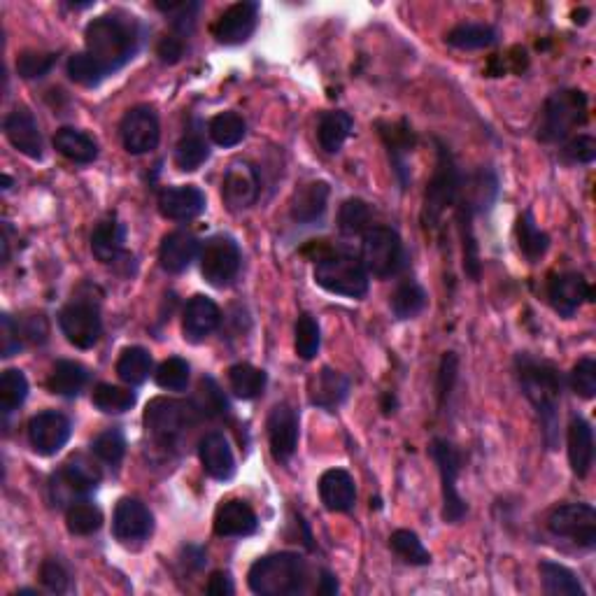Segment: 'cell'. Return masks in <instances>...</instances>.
<instances>
[{"label": "cell", "mask_w": 596, "mask_h": 596, "mask_svg": "<svg viewBox=\"0 0 596 596\" xmlns=\"http://www.w3.org/2000/svg\"><path fill=\"white\" fill-rule=\"evenodd\" d=\"M266 427L275 461L287 464L298 447V413L289 403H278L268 415Z\"/></svg>", "instance_id": "cell-17"}, {"label": "cell", "mask_w": 596, "mask_h": 596, "mask_svg": "<svg viewBox=\"0 0 596 596\" xmlns=\"http://www.w3.org/2000/svg\"><path fill=\"white\" fill-rule=\"evenodd\" d=\"M3 184H5V187H3V189H10V184H12V180H10V177H7V175H5V177H3Z\"/></svg>", "instance_id": "cell-62"}, {"label": "cell", "mask_w": 596, "mask_h": 596, "mask_svg": "<svg viewBox=\"0 0 596 596\" xmlns=\"http://www.w3.org/2000/svg\"><path fill=\"white\" fill-rule=\"evenodd\" d=\"M198 457H201L203 471L219 482L231 480L233 473H236V457H233L226 436L219 434V431L203 436L201 445H198Z\"/></svg>", "instance_id": "cell-22"}, {"label": "cell", "mask_w": 596, "mask_h": 596, "mask_svg": "<svg viewBox=\"0 0 596 596\" xmlns=\"http://www.w3.org/2000/svg\"><path fill=\"white\" fill-rule=\"evenodd\" d=\"M329 184L326 182H308L294 194L292 201V217L301 224H312L322 219L329 203Z\"/></svg>", "instance_id": "cell-31"}, {"label": "cell", "mask_w": 596, "mask_h": 596, "mask_svg": "<svg viewBox=\"0 0 596 596\" xmlns=\"http://www.w3.org/2000/svg\"><path fill=\"white\" fill-rule=\"evenodd\" d=\"M319 345H322V331H319L317 319L312 315H301L296 322V352L298 357L310 361L317 357Z\"/></svg>", "instance_id": "cell-49"}, {"label": "cell", "mask_w": 596, "mask_h": 596, "mask_svg": "<svg viewBox=\"0 0 596 596\" xmlns=\"http://www.w3.org/2000/svg\"><path fill=\"white\" fill-rule=\"evenodd\" d=\"M68 531L75 536H91L103 527V513L96 503L75 501L66 510Z\"/></svg>", "instance_id": "cell-41"}, {"label": "cell", "mask_w": 596, "mask_h": 596, "mask_svg": "<svg viewBox=\"0 0 596 596\" xmlns=\"http://www.w3.org/2000/svg\"><path fill=\"white\" fill-rule=\"evenodd\" d=\"M454 380H457V357L454 352H447L441 361V371H438V401L441 406L445 403V396H450Z\"/></svg>", "instance_id": "cell-58"}, {"label": "cell", "mask_w": 596, "mask_h": 596, "mask_svg": "<svg viewBox=\"0 0 596 596\" xmlns=\"http://www.w3.org/2000/svg\"><path fill=\"white\" fill-rule=\"evenodd\" d=\"M310 569L298 552H275L252 564L247 585L259 596H298L308 590Z\"/></svg>", "instance_id": "cell-3"}, {"label": "cell", "mask_w": 596, "mask_h": 596, "mask_svg": "<svg viewBox=\"0 0 596 596\" xmlns=\"http://www.w3.org/2000/svg\"><path fill=\"white\" fill-rule=\"evenodd\" d=\"M152 373V354L145 347H126L117 361V375L126 385L138 387Z\"/></svg>", "instance_id": "cell-39"}, {"label": "cell", "mask_w": 596, "mask_h": 596, "mask_svg": "<svg viewBox=\"0 0 596 596\" xmlns=\"http://www.w3.org/2000/svg\"><path fill=\"white\" fill-rule=\"evenodd\" d=\"M319 499L331 513H347L357 501L354 478L343 468H331L319 478Z\"/></svg>", "instance_id": "cell-25"}, {"label": "cell", "mask_w": 596, "mask_h": 596, "mask_svg": "<svg viewBox=\"0 0 596 596\" xmlns=\"http://www.w3.org/2000/svg\"><path fill=\"white\" fill-rule=\"evenodd\" d=\"M68 75L70 80L82 84V87H98L105 77V70L98 66V63L91 59L87 52H80V54H73L68 59Z\"/></svg>", "instance_id": "cell-50"}, {"label": "cell", "mask_w": 596, "mask_h": 596, "mask_svg": "<svg viewBox=\"0 0 596 596\" xmlns=\"http://www.w3.org/2000/svg\"><path fill=\"white\" fill-rule=\"evenodd\" d=\"M219 322H222V312H219L217 303L212 298L198 294L191 298L184 308L182 317V331L184 338L191 340V343H201L210 336L212 331L217 329Z\"/></svg>", "instance_id": "cell-21"}, {"label": "cell", "mask_w": 596, "mask_h": 596, "mask_svg": "<svg viewBox=\"0 0 596 596\" xmlns=\"http://www.w3.org/2000/svg\"><path fill=\"white\" fill-rule=\"evenodd\" d=\"M350 394V380L333 368H322L310 382V403L322 410H336Z\"/></svg>", "instance_id": "cell-27"}, {"label": "cell", "mask_w": 596, "mask_h": 596, "mask_svg": "<svg viewBox=\"0 0 596 596\" xmlns=\"http://www.w3.org/2000/svg\"><path fill=\"white\" fill-rule=\"evenodd\" d=\"M205 210V194L198 187H168L159 194V212L166 219L187 222Z\"/></svg>", "instance_id": "cell-23"}, {"label": "cell", "mask_w": 596, "mask_h": 596, "mask_svg": "<svg viewBox=\"0 0 596 596\" xmlns=\"http://www.w3.org/2000/svg\"><path fill=\"white\" fill-rule=\"evenodd\" d=\"M59 56L52 52H24L17 59V73L24 80H42V77L52 73Z\"/></svg>", "instance_id": "cell-52"}, {"label": "cell", "mask_w": 596, "mask_h": 596, "mask_svg": "<svg viewBox=\"0 0 596 596\" xmlns=\"http://www.w3.org/2000/svg\"><path fill=\"white\" fill-rule=\"evenodd\" d=\"M70 434H73V427H70V420L66 415L56 413V410H47V413L35 415L31 422H28V441L31 447L42 457H52L66 447L70 441Z\"/></svg>", "instance_id": "cell-16"}, {"label": "cell", "mask_w": 596, "mask_h": 596, "mask_svg": "<svg viewBox=\"0 0 596 596\" xmlns=\"http://www.w3.org/2000/svg\"><path fill=\"white\" fill-rule=\"evenodd\" d=\"M210 159V145L201 133H187L175 147V163L184 173H194Z\"/></svg>", "instance_id": "cell-44"}, {"label": "cell", "mask_w": 596, "mask_h": 596, "mask_svg": "<svg viewBox=\"0 0 596 596\" xmlns=\"http://www.w3.org/2000/svg\"><path fill=\"white\" fill-rule=\"evenodd\" d=\"M91 401H94V406L101 410V413L119 415L136 406V392H131V389H124V387L108 385V382H101V385H96Z\"/></svg>", "instance_id": "cell-45"}, {"label": "cell", "mask_w": 596, "mask_h": 596, "mask_svg": "<svg viewBox=\"0 0 596 596\" xmlns=\"http://www.w3.org/2000/svg\"><path fill=\"white\" fill-rule=\"evenodd\" d=\"M259 173L252 163L247 161H233L229 168H226L224 180H222V198L224 203L229 205L231 212L247 210L250 205L257 203L259 198Z\"/></svg>", "instance_id": "cell-15"}, {"label": "cell", "mask_w": 596, "mask_h": 596, "mask_svg": "<svg viewBox=\"0 0 596 596\" xmlns=\"http://www.w3.org/2000/svg\"><path fill=\"white\" fill-rule=\"evenodd\" d=\"M361 264L373 278H394L406 268V247L389 226H371L361 243Z\"/></svg>", "instance_id": "cell-7"}, {"label": "cell", "mask_w": 596, "mask_h": 596, "mask_svg": "<svg viewBox=\"0 0 596 596\" xmlns=\"http://www.w3.org/2000/svg\"><path fill=\"white\" fill-rule=\"evenodd\" d=\"M198 254V240L194 233L189 231H173L163 238L161 250H159V261L161 268L166 273H184L187 268L194 264Z\"/></svg>", "instance_id": "cell-26"}, {"label": "cell", "mask_w": 596, "mask_h": 596, "mask_svg": "<svg viewBox=\"0 0 596 596\" xmlns=\"http://www.w3.org/2000/svg\"><path fill=\"white\" fill-rule=\"evenodd\" d=\"M91 452H94L101 461H105V464L117 466L126 454V438L122 431L110 429V431H105V434L98 436L94 443H91Z\"/></svg>", "instance_id": "cell-53"}, {"label": "cell", "mask_w": 596, "mask_h": 596, "mask_svg": "<svg viewBox=\"0 0 596 596\" xmlns=\"http://www.w3.org/2000/svg\"><path fill=\"white\" fill-rule=\"evenodd\" d=\"M259 24V5L252 0H240L222 12V17L212 26V35L222 45H243L252 38Z\"/></svg>", "instance_id": "cell-14"}, {"label": "cell", "mask_w": 596, "mask_h": 596, "mask_svg": "<svg viewBox=\"0 0 596 596\" xmlns=\"http://www.w3.org/2000/svg\"><path fill=\"white\" fill-rule=\"evenodd\" d=\"M196 424V408L173 399H154L147 403L145 427L156 443L173 445L184 431Z\"/></svg>", "instance_id": "cell-8"}, {"label": "cell", "mask_w": 596, "mask_h": 596, "mask_svg": "<svg viewBox=\"0 0 596 596\" xmlns=\"http://www.w3.org/2000/svg\"><path fill=\"white\" fill-rule=\"evenodd\" d=\"M259 520L250 503L233 499L219 506L215 515V534L222 538H243L257 531Z\"/></svg>", "instance_id": "cell-24"}, {"label": "cell", "mask_w": 596, "mask_h": 596, "mask_svg": "<svg viewBox=\"0 0 596 596\" xmlns=\"http://www.w3.org/2000/svg\"><path fill=\"white\" fill-rule=\"evenodd\" d=\"M154 517L149 508L138 499H122L112 517V534L122 543H140L152 534Z\"/></svg>", "instance_id": "cell-18"}, {"label": "cell", "mask_w": 596, "mask_h": 596, "mask_svg": "<svg viewBox=\"0 0 596 596\" xmlns=\"http://www.w3.org/2000/svg\"><path fill=\"white\" fill-rule=\"evenodd\" d=\"M208 133L215 145L236 147L238 143H243L247 126H245V119L240 117L238 112H222V115L210 119Z\"/></svg>", "instance_id": "cell-42"}, {"label": "cell", "mask_w": 596, "mask_h": 596, "mask_svg": "<svg viewBox=\"0 0 596 596\" xmlns=\"http://www.w3.org/2000/svg\"><path fill=\"white\" fill-rule=\"evenodd\" d=\"M54 147L73 163H94L98 159L96 140L80 129H73V126H63L56 131Z\"/></svg>", "instance_id": "cell-32"}, {"label": "cell", "mask_w": 596, "mask_h": 596, "mask_svg": "<svg viewBox=\"0 0 596 596\" xmlns=\"http://www.w3.org/2000/svg\"><path fill=\"white\" fill-rule=\"evenodd\" d=\"M89 382V371L77 361H56L52 375H49L47 387L52 394L66 396V399H75L84 392Z\"/></svg>", "instance_id": "cell-34"}, {"label": "cell", "mask_w": 596, "mask_h": 596, "mask_svg": "<svg viewBox=\"0 0 596 596\" xmlns=\"http://www.w3.org/2000/svg\"><path fill=\"white\" fill-rule=\"evenodd\" d=\"M354 129V119L347 115L343 110H331L324 112L319 117V126H317V138L319 145H322L324 152L336 154L340 152V147L345 145V140L352 136Z\"/></svg>", "instance_id": "cell-35"}, {"label": "cell", "mask_w": 596, "mask_h": 596, "mask_svg": "<svg viewBox=\"0 0 596 596\" xmlns=\"http://www.w3.org/2000/svg\"><path fill=\"white\" fill-rule=\"evenodd\" d=\"M240 247L231 236H212L201 250V273L208 285L224 289L238 278Z\"/></svg>", "instance_id": "cell-10"}, {"label": "cell", "mask_w": 596, "mask_h": 596, "mask_svg": "<svg viewBox=\"0 0 596 596\" xmlns=\"http://www.w3.org/2000/svg\"><path fill=\"white\" fill-rule=\"evenodd\" d=\"M378 126H380V136H382V140H385V145L389 149V159H392V163H394V173L399 175L401 184L406 187L410 180L406 159L415 147V133L408 126V122L378 124Z\"/></svg>", "instance_id": "cell-29"}, {"label": "cell", "mask_w": 596, "mask_h": 596, "mask_svg": "<svg viewBox=\"0 0 596 596\" xmlns=\"http://www.w3.org/2000/svg\"><path fill=\"white\" fill-rule=\"evenodd\" d=\"M84 40L87 54L105 70V75H112L136 56L140 26L129 14H103L87 26Z\"/></svg>", "instance_id": "cell-2"}, {"label": "cell", "mask_w": 596, "mask_h": 596, "mask_svg": "<svg viewBox=\"0 0 596 596\" xmlns=\"http://www.w3.org/2000/svg\"><path fill=\"white\" fill-rule=\"evenodd\" d=\"M119 133H122L124 149L129 154H147L156 149L161 138V126L156 112L149 108V105H138V108H131L122 119V126H119Z\"/></svg>", "instance_id": "cell-13"}, {"label": "cell", "mask_w": 596, "mask_h": 596, "mask_svg": "<svg viewBox=\"0 0 596 596\" xmlns=\"http://www.w3.org/2000/svg\"><path fill=\"white\" fill-rule=\"evenodd\" d=\"M5 136L12 143V147L19 149L28 159H42V149H45V145H42L40 126L26 108L14 110L5 117Z\"/></svg>", "instance_id": "cell-20"}, {"label": "cell", "mask_w": 596, "mask_h": 596, "mask_svg": "<svg viewBox=\"0 0 596 596\" xmlns=\"http://www.w3.org/2000/svg\"><path fill=\"white\" fill-rule=\"evenodd\" d=\"M371 219H373L371 205L361 201V198H350V201L340 205L338 226L345 236H359V233H366L371 229Z\"/></svg>", "instance_id": "cell-46"}, {"label": "cell", "mask_w": 596, "mask_h": 596, "mask_svg": "<svg viewBox=\"0 0 596 596\" xmlns=\"http://www.w3.org/2000/svg\"><path fill=\"white\" fill-rule=\"evenodd\" d=\"M205 592L210 596H229L233 594V583H231V576L224 571H217L212 573L208 585H205Z\"/></svg>", "instance_id": "cell-60"}, {"label": "cell", "mask_w": 596, "mask_h": 596, "mask_svg": "<svg viewBox=\"0 0 596 596\" xmlns=\"http://www.w3.org/2000/svg\"><path fill=\"white\" fill-rule=\"evenodd\" d=\"M124 243H126V229L119 224L115 217L103 219L91 233V252L101 264H115L124 257Z\"/></svg>", "instance_id": "cell-30"}, {"label": "cell", "mask_w": 596, "mask_h": 596, "mask_svg": "<svg viewBox=\"0 0 596 596\" xmlns=\"http://www.w3.org/2000/svg\"><path fill=\"white\" fill-rule=\"evenodd\" d=\"M587 122V96L580 89H564L545 101L538 138L543 143H564Z\"/></svg>", "instance_id": "cell-5"}, {"label": "cell", "mask_w": 596, "mask_h": 596, "mask_svg": "<svg viewBox=\"0 0 596 596\" xmlns=\"http://www.w3.org/2000/svg\"><path fill=\"white\" fill-rule=\"evenodd\" d=\"M26 396H28L26 375L17 371V368L5 371L3 378H0V410H3V415L14 413V410L26 401Z\"/></svg>", "instance_id": "cell-48"}, {"label": "cell", "mask_w": 596, "mask_h": 596, "mask_svg": "<svg viewBox=\"0 0 596 596\" xmlns=\"http://www.w3.org/2000/svg\"><path fill=\"white\" fill-rule=\"evenodd\" d=\"M389 548H392L396 555H399L403 562L410 566H429L431 555L429 550L424 548L420 536L413 534L408 529H399L389 536Z\"/></svg>", "instance_id": "cell-47"}, {"label": "cell", "mask_w": 596, "mask_h": 596, "mask_svg": "<svg viewBox=\"0 0 596 596\" xmlns=\"http://www.w3.org/2000/svg\"><path fill=\"white\" fill-rule=\"evenodd\" d=\"M40 580L42 585H45V590L52 594H66L70 587V573L59 559H47V562L40 566Z\"/></svg>", "instance_id": "cell-55"}, {"label": "cell", "mask_w": 596, "mask_h": 596, "mask_svg": "<svg viewBox=\"0 0 596 596\" xmlns=\"http://www.w3.org/2000/svg\"><path fill=\"white\" fill-rule=\"evenodd\" d=\"M317 592L324 594V596L338 594V580H336V576H333V573H329V571H324L322 578H319Z\"/></svg>", "instance_id": "cell-61"}, {"label": "cell", "mask_w": 596, "mask_h": 596, "mask_svg": "<svg viewBox=\"0 0 596 596\" xmlns=\"http://www.w3.org/2000/svg\"><path fill=\"white\" fill-rule=\"evenodd\" d=\"M592 298L590 282L580 273H559L548 282V301L562 317H573L580 305Z\"/></svg>", "instance_id": "cell-19"}, {"label": "cell", "mask_w": 596, "mask_h": 596, "mask_svg": "<svg viewBox=\"0 0 596 596\" xmlns=\"http://www.w3.org/2000/svg\"><path fill=\"white\" fill-rule=\"evenodd\" d=\"M564 156L573 163H592L596 156V140L592 136H576L564 145Z\"/></svg>", "instance_id": "cell-57"}, {"label": "cell", "mask_w": 596, "mask_h": 596, "mask_svg": "<svg viewBox=\"0 0 596 596\" xmlns=\"http://www.w3.org/2000/svg\"><path fill=\"white\" fill-rule=\"evenodd\" d=\"M315 282L324 292L345 296V298H364L368 294V273L361 259L345 252H331L317 259Z\"/></svg>", "instance_id": "cell-6"}, {"label": "cell", "mask_w": 596, "mask_h": 596, "mask_svg": "<svg viewBox=\"0 0 596 596\" xmlns=\"http://www.w3.org/2000/svg\"><path fill=\"white\" fill-rule=\"evenodd\" d=\"M550 534L569 538L580 548L592 550L596 545V510L590 503H566L550 513L548 517Z\"/></svg>", "instance_id": "cell-11"}, {"label": "cell", "mask_w": 596, "mask_h": 596, "mask_svg": "<svg viewBox=\"0 0 596 596\" xmlns=\"http://www.w3.org/2000/svg\"><path fill=\"white\" fill-rule=\"evenodd\" d=\"M517 240H520V250L529 261H538L548 252L550 238L548 233H543L534 222L531 212H524L517 222Z\"/></svg>", "instance_id": "cell-43"}, {"label": "cell", "mask_w": 596, "mask_h": 596, "mask_svg": "<svg viewBox=\"0 0 596 596\" xmlns=\"http://www.w3.org/2000/svg\"><path fill=\"white\" fill-rule=\"evenodd\" d=\"M389 305H392L396 319H413L427 308V292L415 280H406L394 289Z\"/></svg>", "instance_id": "cell-40"}, {"label": "cell", "mask_w": 596, "mask_h": 596, "mask_svg": "<svg viewBox=\"0 0 596 596\" xmlns=\"http://www.w3.org/2000/svg\"><path fill=\"white\" fill-rule=\"evenodd\" d=\"M499 33H496L494 26L489 24H459L454 26L450 33L445 35V42L454 49H461V52H473V49H485L492 47Z\"/></svg>", "instance_id": "cell-36"}, {"label": "cell", "mask_w": 596, "mask_h": 596, "mask_svg": "<svg viewBox=\"0 0 596 596\" xmlns=\"http://www.w3.org/2000/svg\"><path fill=\"white\" fill-rule=\"evenodd\" d=\"M59 326L70 345L80 350H91L103 333L101 312L89 301H73L61 310Z\"/></svg>", "instance_id": "cell-12"}, {"label": "cell", "mask_w": 596, "mask_h": 596, "mask_svg": "<svg viewBox=\"0 0 596 596\" xmlns=\"http://www.w3.org/2000/svg\"><path fill=\"white\" fill-rule=\"evenodd\" d=\"M541 571V583L545 594L552 596H585V587L580 585V580L571 569H566L562 564L543 562L538 566Z\"/></svg>", "instance_id": "cell-37"}, {"label": "cell", "mask_w": 596, "mask_h": 596, "mask_svg": "<svg viewBox=\"0 0 596 596\" xmlns=\"http://www.w3.org/2000/svg\"><path fill=\"white\" fill-rule=\"evenodd\" d=\"M231 392L243 401H252L266 389V373L252 364H233L229 368Z\"/></svg>", "instance_id": "cell-38"}, {"label": "cell", "mask_w": 596, "mask_h": 596, "mask_svg": "<svg viewBox=\"0 0 596 596\" xmlns=\"http://www.w3.org/2000/svg\"><path fill=\"white\" fill-rule=\"evenodd\" d=\"M61 478L66 480V485L73 489L75 496H87L96 492V487L101 485V468L96 466V461H91L84 454H75L73 459H68V464L61 468Z\"/></svg>", "instance_id": "cell-33"}, {"label": "cell", "mask_w": 596, "mask_h": 596, "mask_svg": "<svg viewBox=\"0 0 596 596\" xmlns=\"http://www.w3.org/2000/svg\"><path fill=\"white\" fill-rule=\"evenodd\" d=\"M571 387L580 399H594L596 394V361L592 357L580 359L571 371Z\"/></svg>", "instance_id": "cell-54"}, {"label": "cell", "mask_w": 596, "mask_h": 596, "mask_svg": "<svg viewBox=\"0 0 596 596\" xmlns=\"http://www.w3.org/2000/svg\"><path fill=\"white\" fill-rule=\"evenodd\" d=\"M438 159L434 175H431L427 194H424V208H422V224L427 231H436L443 222V215L450 208H454L461 187V175L454 156L443 140H436Z\"/></svg>", "instance_id": "cell-4"}, {"label": "cell", "mask_w": 596, "mask_h": 596, "mask_svg": "<svg viewBox=\"0 0 596 596\" xmlns=\"http://www.w3.org/2000/svg\"><path fill=\"white\" fill-rule=\"evenodd\" d=\"M182 54H184V38H180V35L175 33L161 38L159 45H156V56H159L163 63H170V66L180 61Z\"/></svg>", "instance_id": "cell-59"}, {"label": "cell", "mask_w": 596, "mask_h": 596, "mask_svg": "<svg viewBox=\"0 0 596 596\" xmlns=\"http://www.w3.org/2000/svg\"><path fill=\"white\" fill-rule=\"evenodd\" d=\"M517 382L522 394L534 406L538 420H541L545 443L550 450L557 447L559 438V403H562V375L550 361L538 359L534 354L520 352L515 357Z\"/></svg>", "instance_id": "cell-1"}, {"label": "cell", "mask_w": 596, "mask_h": 596, "mask_svg": "<svg viewBox=\"0 0 596 596\" xmlns=\"http://www.w3.org/2000/svg\"><path fill=\"white\" fill-rule=\"evenodd\" d=\"M156 385L168 392H182L189 385V364L180 357H170L163 361L156 371Z\"/></svg>", "instance_id": "cell-51"}, {"label": "cell", "mask_w": 596, "mask_h": 596, "mask_svg": "<svg viewBox=\"0 0 596 596\" xmlns=\"http://www.w3.org/2000/svg\"><path fill=\"white\" fill-rule=\"evenodd\" d=\"M431 457L438 464L443 489V520L447 524H459L468 515V503L457 489V478L461 471V457L447 438H434L431 443Z\"/></svg>", "instance_id": "cell-9"}, {"label": "cell", "mask_w": 596, "mask_h": 596, "mask_svg": "<svg viewBox=\"0 0 596 596\" xmlns=\"http://www.w3.org/2000/svg\"><path fill=\"white\" fill-rule=\"evenodd\" d=\"M569 461L578 478H587L594 464V431L585 417H571L569 424Z\"/></svg>", "instance_id": "cell-28"}, {"label": "cell", "mask_w": 596, "mask_h": 596, "mask_svg": "<svg viewBox=\"0 0 596 596\" xmlns=\"http://www.w3.org/2000/svg\"><path fill=\"white\" fill-rule=\"evenodd\" d=\"M21 347H24V333H21V326L5 312V315L0 317V354H3L5 359L14 357Z\"/></svg>", "instance_id": "cell-56"}]
</instances>
